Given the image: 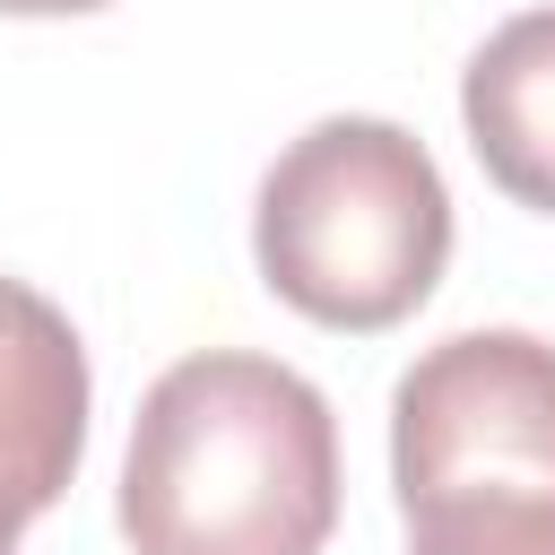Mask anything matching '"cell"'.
<instances>
[{
	"label": "cell",
	"instance_id": "obj_1",
	"mask_svg": "<svg viewBox=\"0 0 555 555\" xmlns=\"http://www.w3.org/2000/svg\"><path fill=\"white\" fill-rule=\"evenodd\" d=\"M130 555H321L338 529V416L251 347L182 356L147 382L113 503Z\"/></svg>",
	"mask_w": 555,
	"mask_h": 555
},
{
	"label": "cell",
	"instance_id": "obj_2",
	"mask_svg": "<svg viewBox=\"0 0 555 555\" xmlns=\"http://www.w3.org/2000/svg\"><path fill=\"white\" fill-rule=\"evenodd\" d=\"M260 286L347 338L408 321L451 260V191L416 130L382 113H330L278 147L251 199Z\"/></svg>",
	"mask_w": 555,
	"mask_h": 555
},
{
	"label": "cell",
	"instance_id": "obj_3",
	"mask_svg": "<svg viewBox=\"0 0 555 555\" xmlns=\"http://www.w3.org/2000/svg\"><path fill=\"white\" fill-rule=\"evenodd\" d=\"M399 512L442 494H555V347L529 330H451L390 390Z\"/></svg>",
	"mask_w": 555,
	"mask_h": 555
},
{
	"label": "cell",
	"instance_id": "obj_4",
	"mask_svg": "<svg viewBox=\"0 0 555 555\" xmlns=\"http://www.w3.org/2000/svg\"><path fill=\"white\" fill-rule=\"evenodd\" d=\"M87 347L52 295L0 278V503L17 520L52 512L87 451Z\"/></svg>",
	"mask_w": 555,
	"mask_h": 555
},
{
	"label": "cell",
	"instance_id": "obj_5",
	"mask_svg": "<svg viewBox=\"0 0 555 555\" xmlns=\"http://www.w3.org/2000/svg\"><path fill=\"white\" fill-rule=\"evenodd\" d=\"M460 121H468L486 182L555 217V9H520L468 52Z\"/></svg>",
	"mask_w": 555,
	"mask_h": 555
},
{
	"label": "cell",
	"instance_id": "obj_6",
	"mask_svg": "<svg viewBox=\"0 0 555 555\" xmlns=\"http://www.w3.org/2000/svg\"><path fill=\"white\" fill-rule=\"evenodd\" d=\"M408 555H555V494H442L408 512Z\"/></svg>",
	"mask_w": 555,
	"mask_h": 555
},
{
	"label": "cell",
	"instance_id": "obj_7",
	"mask_svg": "<svg viewBox=\"0 0 555 555\" xmlns=\"http://www.w3.org/2000/svg\"><path fill=\"white\" fill-rule=\"evenodd\" d=\"M87 9H113V0H0V17H87Z\"/></svg>",
	"mask_w": 555,
	"mask_h": 555
},
{
	"label": "cell",
	"instance_id": "obj_8",
	"mask_svg": "<svg viewBox=\"0 0 555 555\" xmlns=\"http://www.w3.org/2000/svg\"><path fill=\"white\" fill-rule=\"evenodd\" d=\"M17 529H26V520H17L9 503H0V555H17Z\"/></svg>",
	"mask_w": 555,
	"mask_h": 555
}]
</instances>
